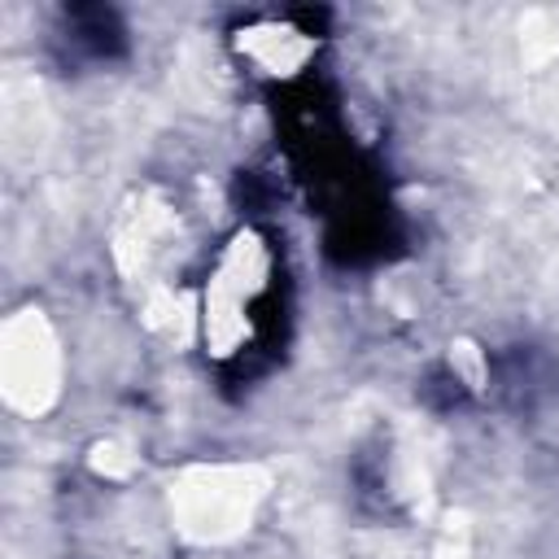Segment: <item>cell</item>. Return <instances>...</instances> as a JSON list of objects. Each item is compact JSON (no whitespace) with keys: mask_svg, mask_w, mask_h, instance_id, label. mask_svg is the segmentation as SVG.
Segmentation results:
<instances>
[{"mask_svg":"<svg viewBox=\"0 0 559 559\" xmlns=\"http://www.w3.org/2000/svg\"><path fill=\"white\" fill-rule=\"evenodd\" d=\"M284 253L262 227H240L201 288V341L214 362H245L280 341Z\"/></svg>","mask_w":559,"mask_h":559,"instance_id":"obj_1","label":"cell"},{"mask_svg":"<svg viewBox=\"0 0 559 559\" xmlns=\"http://www.w3.org/2000/svg\"><path fill=\"white\" fill-rule=\"evenodd\" d=\"M314 39L319 35H310V31L293 26V22H262V26H249V35H240V52L253 66H262L266 74L288 79V74H297L306 66Z\"/></svg>","mask_w":559,"mask_h":559,"instance_id":"obj_2","label":"cell"}]
</instances>
